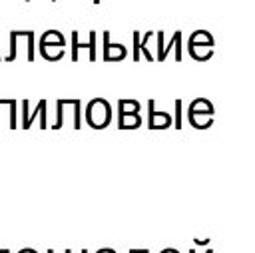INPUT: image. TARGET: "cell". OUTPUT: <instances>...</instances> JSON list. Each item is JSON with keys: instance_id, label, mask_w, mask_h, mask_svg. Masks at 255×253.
Returning <instances> with one entry per match:
<instances>
[{"instance_id": "cell-1", "label": "cell", "mask_w": 255, "mask_h": 253, "mask_svg": "<svg viewBox=\"0 0 255 253\" xmlns=\"http://www.w3.org/2000/svg\"><path fill=\"white\" fill-rule=\"evenodd\" d=\"M86 120L94 129H104L110 120H112V112H110V104L104 98H96L88 104L86 108Z\"/></svg>"}, {"instance_id": "cell-2", "label": "cell", "mask_w": 255, "mask_h": 253, "mask_svg": "<svg viewBox=\"0 0 255 253\" xmlns=\"http://www.w3.org/2000/svg\"><path fill=\"white\" fill-rule=\"evenodd\" d=\"M213 106L205 100V98H197V100H193L191 104H189V110H187V120H189V124L193 126V127H197V129H201V116H205V118H213Z\"/></svg>"}, {"instance_id": "cell-3", "label": "cell", "mask_w": 255, "mask_h": 253, "mask_svg": "<svg viewBox=\"0 0 255 253\" xmlns=\"http://www.w3.org/2000/svg\"><path fill=\"white\" fill-rule=\"evenodd\" d=\"M147 127L149 129H165L171 126V116L165 112H155V102H147Z\"/></svg>"}, {"instance_id": "cell-4", "label": "cell", "mask_w": 255, "mask_h": 253, "mask_svg": "<svg viewBox=\"0 0 255 253\" xmlns=\"http://www.w3.org/2000/svg\"><path fill=\"white\" fill-rule=\"evenodd\" d=\"M36 116H40V127L46 129V100L38 102L36 112H32V114H28V100H24L22 102V127L28 129L32 126V122H34Z\"/></svg>"}, {"instance_id": "cell-5", "label": "cell", "mask_w": 255, "mask_h": 253, "mask_svg": "<svg viewBox=\"0 0 255 253\" xmlns=\"http://www.w3.org/2000/svg\"><path fill=\"white\" fill-rule=\"evenodd\" d=\"M126 46L124 44H116V42H110V32H104V60L110 62V60H122L126 58Z\"/></svg>"}, {"instance_id": "cell-6", "label": "cell", "mask_w": 255, "mask_h": 253, "mask_svg": "<svg viewBox=\"0 0 255 253\" xmlns=\"http://www.w3.org/2000/svg\"><path fill=\"white\" fill-rule=\"evenodd\" d=\"M80 48H88V50H90V56H88V58H90L92 62L96 60V32H94V30L90 32V42H88V44L78 42V32H76V30L72 32V60H78V50H80Z\"/></svg>"}, {"instance_id": "cell-7", "label": "cell", "mask_w": 255, "mask_h": 253, "mask_svg": "<svg viewBox=\"0 0 255 253\" xmlns=\"http://www.w3.org/2000/svg\"><path fill=\"white\" fill-rule=\"evenodd\" d=\"M171 48H175V60H181V52H179V48H181V32H175V34L171 36L169 44L163 46V48L157 52V60H165V58H167V52H169Z\"/></svg>"}, {"instance_id": "cell-8", "label": "cell", "mask_w": 255, "mask_h": 253, "mask_svg": "<svg viewBox=\"0 0 255 253\" xmlns=\"http://www.w3.org/2000/svg\"><path fill=\"white\" fill-rule=\"evenodd\" d=\"M139 126H141V116H139V112L118 116V127H120V129H135V127H139Z\"/></svg>"}, {"instance_id": "cell-9", "label": "cell", "mask_w": 255, "mask_h": 253, "mask_svg": "<svg viewBox=\"0 0 255 253\" xmlns=\"http://www.w3.org/2000/svg\"><path fill=\"white\" fill-rule=\"evenodd\" d=\"M40 54L46 58V60H60L64 56V46L60 44H40Z\"/></svg>"}, {"instance_id": "cell-10", "label": "cell", "mask_w": 255, "mask_h": 253, "mask_svg": "<svg viewBox=\"0 0 255 253\" xmlns=\"http://www.w3.org/2000/svg\"><path fill=\"white\" fill-rule=\"evenodd\" d=\"M213 46H207V44H189V54H191V58H195V60H207V58H211L213 56V50H211Z\"/></svg>"}, {"instance_id": "cell-11", "label": "cell", "mask_w": 255, "mask_h": 253, "mask_svg": "<svg viewBox=\"0 0 255 253\" xmlns=\"http://www.w3.org/2000/svg\"><path fill=\"white\" fill-rule=\"evenodd\" d=\"M40 44H60V46H66V40L62 36V32L58 30H46L40 38Z\"/></svg>"}, {"instance_id": "cell-12", "label": "cell", "mask_w": 255, "mask_h": 253, "mask_svg": "<svg viewBox=\"0 0 255 253\" xmlns=\"http://www.w3.org/2000/svg\"><path fill=\"white\" fill-rule=\"evenodd\" d=\"M133 112H139V104L135 100H120L118 102V116L133 114Z\"/></svg>"}, {"instance_id": "cell-13", "label": "cell", "mask_w": 255, "mask_h": 253, "mask_svg": "<svg viewBox=\"0 0 255 253\" xmlns=\"http://www.w3.org/2000/svg\"><path fill=\"white\" fill-rule=\"evenodd\" d=\"M189 44H207V46H213V38H211L209 32H205V30H197V32L191 34Z\"/></svg>"}, {"instance_id": "cell-14", "label": "cell", "mask_w": 255, "mask_h": 253, "mask_svg": "<svg viewBox=\"0 0 255 253\" xmlns=\"http://www.w3.org/2000/svg\"><path fill=\"white\" fill-rule=\"evenodd\" d=\"M153 38V32H147L145 36H143V42H139V52H143V56L147 58V60H153V54L149 52V48H147V42Z\"/></svg>"}, {"instance_id": "cell-15", "label": "cell", "mask_w": 255, "mask_h": 253, "mask_svg": "<svg viewBox=\"0 0 255 253\" xmlns=\"http://www.w3.org/2000/svg\"><path fill=\"white\" fill-rule=\"evenodd\" d=\"M141 52H139V32H133V60H139Z\"/></svg>"}, {"instance_id": "cell-16", "label": "cell", "mask_w": 255, "mask_h": 253, "mask_svg": "<svg viewBox=\"0 0 255 253\" xmlns=\"http://www.w3.org/2000/svg\"><path fill=\"white\" fill-rule=\"evenodd\" d=\"M175 129H181V100H175Z\"/></svg>"}, {"instance_id": "cell-17", "label": "cell", "mask_w": 255, "mask_h": 253, "mask_svg": "<svg viewBox=\"0 0 255 253\" xmlns=\"http://www.w3.org/2000/svg\"><path fill=\"white\" fill-rule=\"evenodd\" d=\"M129 253H149L147 249H129Z\"/></svg>"}, {"instance_id": "cell-18", "label": "cell", "mask_w": 255, "mask_h": 253, "mask_svg": "<svg viewBox=\"0 0 255 253\" xmlns=\"http://www.w3.org/2000/svg\"><path fill=\"white\" fill-rule=\"evenodd\" d=\"M18 253H36V251H34V249H30V247H26V249H20Z\"/></svg>"}, {"instance_id": "cell-19", "label": "cell", "mask_w": 255, "mask_h": 253, "mask_svg": "<svg viewBox=\"0 0 255 253\" xmlns=\"http://www.w3.org/2000/svg\"><path fill=\"white\" fill-rule=\"evenodd\" d=\"M161 253H179V251H177V249H163Z\"/></svg>"}, {"instance_id": "cell-20", "label": "cell", "mask_w": 255, "mask_h": 253, "mask_svg": "<svg viewBox=\"0 0 255 253\" xmlns=\"http://www.w3.org/2000/svg\"><path fill=\"white\" fill-rule=\"evenodd\" d=\"M205 253H213V251H211V249H207V251H205Z\"/></svg>"}, {"instance_id": "cell-21", "label": "cell", "mask_w": 255, "mask_h": 253, "mask_svg": "<svg viewBox=\"0 0 255 253\" xmlns=\"http://www.w3.org/2000/svg\"><path fill=\"white\" fill-rule=\"evenodd\" d=\"M94 4H100V0H94Z\"/></svg>"}, {"instance_id": "cell-22", "label": "cell", "mask_w": 255, "mask_h": 253, "mask_svg": "<svg viewBox=\"0 0 255 253\" xmlns=\"http://www.w3.org/2000/svg\"><path fill=\"white\" fill-rule=\"evenodd\" d=\"M112 253H116V251H114V249H112Z\"/></svg>"}, {"instance_id": "cell-23", "label": "cell", "mask_w": 255, "mask_h": 253, "mask_svg": "<svg viewBox=\"0 0 255 253\" xmlns=\"http://www.w3.org/2000/svg\"><path fill=\"white\" fill-rule=\"evenodd\" d=\"M26 2H28V0H26ZM52 2H56V0H52Z\"/></svg>"}]
</instances>
